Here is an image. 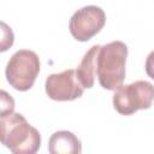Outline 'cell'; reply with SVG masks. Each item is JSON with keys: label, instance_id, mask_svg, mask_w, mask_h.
Returning a JSON list of instances; mask_svg holds the SVG:
<instances>
[{"label": "cell", "instance_id": "obj_7", "mask_svg": "<svg viewBox=\"0 0 154 154\" xmlns=\"http://www.w3.org/2000/svg\"><path fill=\"white\" fill-rule=\"evenodd\" d=\"M48 152L51 154H79L82 152V143L75 134L61 130L51 136Z\"/></svg>", "mask_w": 154, "mask_h": 154}, {"label": "cell", "instance_id": "obj_6", "mask_svg": "<svg viewBox=\"0 0 154 154\" xmlns=\"http://www.w3.org/2000/svg\"><path fill=\"white\" fill-rule=\"evenodd\" d=\"M82 85L76 70H65L60 73H52L45 83L46 94L54 101H72L83 95Z\"/></svg>", "mask_w": 154, "mask_h": 154}, {"label": "cell", "instance_id": "obj_8", "mask_svg": "<svg viewBox=\"0 0 154 154\" xmlns=\"http://www.w3.org/2000/svg\"><path fill=\"white\" fill-rule=\"evenodd\" d=\"M99 45L93 46L82 58L79 66L77 67L76 72L82 83V85L87 89L91 88L95 83V77L97 72V54L100 51Z\"/></svg>", "mask_w": 154, "mask_h": 154}, {"label": "cell", "instance_id": "obj_2", "mask_svg": "<svg viewBox=\"0 0 154 154\" xmlns=\"http://www.w3.org/2000/svg\"><path fill=\"white\" fill-rule=\"evenodd\" d=\"M126 57L128 47L122 41H112L100 47L96 77L103 89L116 90L123 84Z\"/></svg>", "mask_w": 154, "mask_h": 154}, {"label": "cell", "instance_id": "obj_10", "mask_svg": "<svg viewBox=\"0 0 154 154\" xmlns=\"http://www.w3.org/2000/svg\"><path fill=\"white\" fill-rule=\"evenodd\" d=\"M2 26V40H1V52H5L7 48H10L13 43V32L11 28H8L5 23H1Z\"/></svg>", "mask_w": 154, "mask_h": 154}, {"label": "cell", "instance_id": "obj_9", "mask_svg": "<svg viewBox=\"0 0 154 154\" xmlns=\"http://www.w3.org/2000/svg\"><path fill=\"white\" fill-rule=\"evenodd\" d=\"M14 109V101L5 90H1V116L12 113Z\"/></svg>", "mask_w": 154, "mask_h": 154}, {"label": "cell", "instance_id": "obj_4", "mask_svg": "<svg viewBox=\"0 0 154 154\" xmlns=\"http://www.w3.org/2000/svg\"><path fill=\"white\" fill-rule=\"evenodd\" d=\"M154 101V85L147 81H136L120 85L113 95V106L123 116H131L140 109H148Z\"/></svg>", "mask_w": 154, "mask_h": 154}, {"label": "cell", "instance_id": "obj_11", "mask_svg": "<svg viewBox=\"0 0 154 154\" xmlns=\"http://www.w3.org/2000/svg\"><path fill=\"white\" fill-rule=\"evenodd\" d=\"M144 67H146L147 75H148L152 79H154V51L148 54V57H147V59H146V65H144Z\"/></svg>", "mask_w": 154, "mask_h": 154}, {"label": "cell", "instance_id": "obj_1", "mask_svg": "<svg viewBox=\"0 0 154 154\" xmlns=\"http://www.w3.org/2000/svg\"><path fill=\"white\" fill-rule=\"evenodd\" d=\"M1 143L14 154H34L40 149L41 135L20 113L0 117Z\"/></svg>", "mask_w": 154, "mask_h": 154}, {"label": "cell", "instance_id": "obj_5", "mask_svg": "<svg viewBox=\"0 0 154 154\" xmlns=\"http://www.w3.org/2000/svg\"><path fill=\"white\" fill-rule=\"evenodd\" d=\"M106 13L99 6L89 5L77 10L69 22L70 34L77 41L85 42L94 37L103 28Z\"/></svg>", "mask_w": 154, "mask_h": 154}, {"label": "cell", "instance_id": "obj_3", "mask_svg": "<svg viewBox=\"0 0 154 154\" xmlns=\"http://www.w3.org/2000/svg\"><path fill=\"white\" fill-rule=\"evenodd\" d=\"M40 72V59L37 54L29 49L17 51L6 66V79L12 88L19 91L29 90Z\"/></svg>", "mask_w": 154, "mask_h": 154}]
</instances>
